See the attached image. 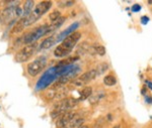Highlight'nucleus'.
<instances>
[{
    "label": "nucleus",
    "mask_w": 152,
    "mask_h": 128,
    "mask_svg": "<svg viewBox=\"0 0 152 128\" xmlns=\"http://www.w3.org/2000/svg\"><path fill=\"white\" fill-rule=\"evenodd\" d=\"M80 38H81V33H78V31H74L73 33H71L70 35H68L62 41L61 45H59L54 50V56L56 58H64V56H67L73 51V48H75L76 43H78V40Z\"/></svg>",
    "instance_id": "nucleus-1"
},
{
    "label": "nucleus",
    "mask_w": 152,
    "mask_h": 128,
    "mask_svg": "<svg viewBox=\"0 0 152 128\" xmlns=\"http://www.w3.org/2000/svg\"><path fill=\"white\" fill-rule=\"evenodd\" d=\"M52 1H41L39 4H37L33 12L24 19V26L26 27L37 22L44 14L49 11V9L52 7Z\"/></svg>",
    "instance_id": "nucleus-2"
},
{
    "label": "nucleus",
    "mask_w": 152,
    "mask_h": 128,
    "mask_svg": "<svg viewBox=\"0 0 152 128\" xmlns=\"http://www.w3.org/2000/svg\"><path fill=\"white\" fill-rule=\"evenodd\" d=\"M78 103V100L72 99V98H65V99L61 100L60 102L54 105L53 110L51 111V117L56 119L59 118L62 114L68 112L69 110L73 109Z\"/></svg>",
    "instance_id": "nucleus-3"
},
{
    "label": "nucleus",
    "mask_w": 152,
    "mask_h": 128,
    "mask_svg": "<svg viewBox=\"0 0 152 128\" xmlns=\"http://www.w3.org/2000/svg\"><path fill=\"white\" fill-rule=\"evenodd\" d=\"M49 24H43V25L39 26L36 29H34L31 33H26L23 38H19V40L18 43L20 45H31V43H36V40H38L39 38H41L43 35H45L47 33V29H48Z\"/></svg>",
    "instance_id": "nucleus-4"
},
{
    "label": "nucleus",
    "mask_w": 152,
    "mask_h": 128,
    "mask_svg": "<svg viewBox=\"0 0 152 128\" xmlns=\"http://www.w3.org/2000/svg\"><path fill=\"white\" fill-rule=\"evenodd\" d=\"M38 45L36 43H31V45H28L23 48H21L16 55L14 56V61L16 63H24V61H28L29 59L33 56L34 54L36 53V51L38 50Z\"/></svg>",
    "instance_id": "nucleus-5"
},
{
    "label": "nucleus",
    "mask_w": 152,
    "mask_h": 128,
    "mask_svg": "<svg viewBox=\"0 0 152 128\" xmlns=\"http://www.w3.org/2000/svg\"><path fill=\"white\" fill-rule=\"evenodd\" d=\"M46 65H47V60L45 56H41V58L36 59L35 61H33L31 63H29L26 67V71H28V75L31 77H36L39 74L43 72V70L45 69Z\"/></svg>",
    "instance_id": "nucleus-6"
},
{
    "label": "nucleus",
    "mask_w": 152,
    "mask_h": 128,
    "mask_svg": "<svg viewBox=\"0 0 152 128\" xmlns=\"http://www.w3.org/2000/svg\"><path fill=\"white\" fill-rule=\"evenodd\" d=\"M97 77L96 75V72H95V70H90L88 71V72L82 74L80 77H78L77 79H75V80H73V84L76 86H83L85 85V84H87L88 82H90V81L94 80L95 78Z\"/></svg>",
    "instance_id": "nucleus-7"
},
{
    "label": "nucleus",
    "mask_w": 152,
    "mask_h": 128,
    "mask_svg": "<svg viewBox=\"0 0 152 128\" xmlns=\"http://www.w3.org/2000/svg\"><path fill=\"white\" fill-rule=\"evenodd\" d=\"M15 7L16 6H6L5 8L0 11V21L2 23L11 22L13 19H15V17H14V9H15Z\"/></svg>",
    "instance_id": "nucleus-8"
},
{
    "label": "nucleus",
    "mask_w": 152,
    "mask_h": 128,
    "mask_svg": "<svg viewBox=\"0 0 152 128\" xmlns=\"http://www.w3.org/2000/svg\"><path fill=\"white\" fill-rule=\"evenodd\" d=\"M76 113L72 112V111H68L62 114L60 117L57 118V122H56V126L58 128H64L66 125L69 123L71 120L73 119V117L75 116Z\"/></svg>",
    "instance_id": "nucleus-9"
},
{
    "label": "nucleus",
    "mask_w": 152,
    "mask_h": 128,
    "mask_svg": "<svg viewBox=\"0 0 152 128\" xmlns=\"http://www.w3.org/2000/svg\"><path fill=\"white\" fill-rule=\"evenodd\" d=\"M78 25H79V24H78L77 22L72 24V25H70L69 27L66 29V30H64L63 33H61L60 34H59V35H57V38H56V43L64 40V39L67 38L68 35H70L71 33H73V30H75V29L78 27Z\"/></svg>",
    "instance_id": "nucleus-10"
},
{
    "label": "nucleus",
    "mask_w": 152,
    "mask_h": 128,
    "mask_svg": "<svg viewBox=\"0 0 152 128\" xmlns=\"http://www.w3.org/2000/svg\"><path fill=\"white\" fill-rule=\"evenodd\" d=\"M56 38H57V35H51L48 38H45L42 41L41 45L38 46V51L46 50V48H50L51 46H53L56 43Z\"/></svg>",
    "instance_id": "nucleus-11"
},
{
    "label": "nucleus",
    "mask_w": 152,
    "mask_h": 128,
    "mask_svg": "<svg viewBox=\"0 0 152 128\" xmlns=\"http://www.w3.org/2000/svg\"><path fill=\"white\" fill-rule=\"evenodd\" d=\"M83 122H84V119L82 117H80L78 114H75L73 119L64 128H79L80 126L83 125Z\"/></svg>",
    "instance_id": "nucleus-12"
},
{
    "label": "nucleus",
    "mask_w": 152,
    "mask_h": 128,
    "mask_svg": "<svg viewBox=\"0 0 152 128\" xmlns=\"http://www.w3.org/2000/svg\"><path fill=\"white\" fill-rule=\"evenodd\" d=\"M34 8H35V2L34 1L28 0V1L24 2L23 8V17H21V18H26V17L33 12Z\"/></svg>",
    "instance_id": "nucleus-13"
},
{
    "label": "nucleus",
    "mask_w": 152,
    "mask_h": 128,
    "mask_svg": "<svg viewBox=\"0 0 152 128\" xmlns=\"http://www.w3.org/2000/svg\"><path fill=\"white\" fill-rule=\"evenodd\" d=\"M66 20V17L64 16H60L59 18L57 19L56 21H54V22H52L50 24V25L48 26V29H47V33L46 34H49L50 33H52V31L54 30H57V29L60 27L61 25H63V23L65 22Z\"/></svg>",
    "instance_id": "nucleus-14"
},
{
    "label": "nucleus",
    "mask_w": 152,
    "mask_h": 128,
    "mask_svg": "<svg viewBox=\"0 0 152 128\" xmlns=\"http://www.w3.org/2000/svg\"><path fill=\"white\" fill-rule=\"evenodd\" d=\"M91 48H92V46H90L87 43H85L84 41V43H80V45L78 46L77 50H76V54L79 55V56L80 55H85V54L89 53Z\"/></svg>",
    "instance_id": "nucleus-15"
},
{
    "label": "nucleus",
    "mask_w": 152,
    "mask_h": 128,
    "mask_svg": "<svg viewBox=\"0 0 152 128\" xmlns=\"http://www.w3.org/2000/svg\"><path fill=\"white\" fill-rule=\"evenodd\" d=\"M92 94V88L91 87H84L81 91V93H80V97L78 101H84L88 99V98L91 96Z\"/></svg>",
    "instance_id": "nucleus-16"
},
{
    "label": "nucleus",
    "mask_w": 152,
    "mask_h": 128,
    "mask_svg": "<svg viewBox=\"0 0 152 128\" xmlns=\"http://www.w3.org/2000/svg\"><path fill=\"white\" fill-rule=\"evenodd\" d=\"M24 19L26 18H20L18 21H16L15 25L13 26V28H12V33L15 34V33H21V31L24 29Z\"/></svg>",
    "instance_id": "nucleus-17"
},
{
    "label": "nucleus",
    "mask_w": 152,
    "mask_h": 128,
    "mask_svg": "<svg viewBox=\"0 0 152 128\" xmlns=\"http://www.w3.org/2000/svg\"><path fill=\"white\" fill-rule=\"evenodd\" d=\"M104 92H102V91H100V92H96L95 94H91V96H90L88 99H89L90 103L91 104H95V103H97L99 101L102 99V98L104 97Z\"/></svg>",
    "instance_id": "nucleus-18"
},
{
    "label": "nucleus",
    "mask_w": 152,
    "mask_h": 128,
    "mask_svg": "<svg viewBox=\"0 0 152 128\" xmlns=\"http://www.w3.org/2000/svg\"><path fill=\"white\" fill-rule=\"evenodd\" d=\"M104 85H107V86H114V85H116V83H117V79L115 76H112V75L105 76L104 79Z\"/></svg>",
    "instance_id": "nucleus-19"
},
{
    "label": "nucleus",
    "mask_w": 152,
    "mask_h": 128,
    "mask_svg": "<svg viewBox=\"0 0 152 128\" xmlns=\"http://www.w3.org/2000/svg\"><path fill=\"white\" fill-rule=\"evenodd\" d=\"M107 68H109V66H107L105 63H102V64H99V65L97 66V68L95 69V72H96V75H97V76L102 75V73H104L105 71L107 70Z\"/></svg>",
    "instance_id": "nucleus-20"
},
{
    "label": "nucleus",
    "mask_w": 152,
    "mask_h": 128,
    "mask_svg": "<svg viewBox=\"0 0 152 128\" xmlns=\"http://www.w3.org/2000/svg\"><path fill=\"white\" fill-rule=\"evenodd\" d=\"M94 48L95 54H97V55H99V56H102L105 55V48H104V46L96 45V46H94Z\"/></svg>",
    "instance_id": "nucleus-21"
},
{
    "label": "nucleus",
    "mask_w": 152,
    "mask_h": 128,
    "mask_svg": "<svg viewBox=\"0 0 152 128\" xmlns=\"http://www.w3.org/2000/svg\"><path fill=\"white\" fill-rule=\"evenodd\" d=\"M60 16H61V13H60V11H59V10H54V11L51 12L50 14H49V18H50V20L52 21V22L57 20Z\"/></svg>",
    "instance_id": "nucleus-22"
},
{
    "label": "nucleus",
    "mask_w": 152,
    "mask_h": 128,
    "mask_svg": "<svg viewBox=\"0 0 152 128\" xmlns=\"http://www.w3.org/2000/svg\"><path fill=\"white\" fill-rule=\"evenodd\" d=\"M58 4H59V6L60 7H71V6H73L75 4V1H59L58 2Z\"/></svg>",
    "instance_id": "nucleus-23"
},
{
    "label": "nucleus",
    "mask_w": 152,
    "mask_h": 128,
    "mask_svg": "<svg viewBox=\"0 0 152 128\" xmlns=\"http://www.w3.org/2000/svg\"><path fill=\"white\" fill-rule=\"evenodd\" d=\"M14 17H15V19L23 17V8H21L20 5H18L14 9Z\"/></svg>",
    "instance_id": "nucleus-24"
},
{
    "label": "nucleus",
    "mask_w": 152,
    "mask_h": 128,
    "mask_svg": "<svg viewBox=\"0 0 152 128\" xmlns=\"http://www.w3.org/2000/svg\"><path fill=\"white\" fill-rule=\"evenodd\" d=\"M141 10V5H139V4H135V5L132 6V11L133 12H138Z\"/></svg>",
    "instance_id": "nucleus-25"
},
{
    "label": "nucleus",
    "mask_w": 152,
    "mask_h": 128,
    "mask_svg": "<svg viewBox=\"0 0 152 128\" xmlns=\"http://www.w3.org/2000/svg\"><path fill=\"white\" fill-rule=\"evenodd\" d=\"M148 21H149V17H147V16H142L141 17V22L143 24H146Z\"/></svg>",
    "instance_id": "nucleus-26"
},
{
    "label": "nucleus",
    "mask_w": 152,
    "mask_h": 128,
    "mask_svg": "<svg viewBox=\"0 0 152 128\" xmlns=\"http://www.w3.org/2000/svg\"><path fill=\"white\" fill-rule=\"evenodd\" d=\"M145 100L149 103V104H152V98H151V97H148V96H146Z\"/></svg>",
    "instance_id": "nucleus-27"
},
{
    "label": "nucleus",
    "mask_w": 152,
    "mask_h": 128,
    "mask_svg": "<svg viewBox=\"0 0 152 128\" xmlns=\"http://www.w3.org/2000/svg\"><path fill=\"white\" fill-rule=\"evenodd\" d=\"M145 83H146V85H147V86H148V87H149V88H150V89L152 90V83L150 82V81H146V82H145Z\"/></svg>",
    "instance_id": "nucleus-28"
},
{
    "label": "nucleus",
    "mask_w": 152,
    "mask_h": 128,
    "mask_svg": "<svg viewBox=\"0 0 152 128\" xmlns=\"http://www.w3.org/2000/svg\"><path fill=\"white\" fill-rule=\"evenodd\" d=\"M79 128H88V127L86 126V125H82V126H80Z\"/></svg>",
    "instance_id": "nucleus-29"
},
{
    "label": "nucleus",
    "mask_w": 152,
    "mask_h": 128,
    "mask_svg": "<svg viewBox=\"0 0 152 128\" xmlns=\"http://www.w3.org/2000/svg\"><path fill=\"white\" fill-rule=\"evenodd\" d=\"M119 127H120V126H115L114 128H119Z\"/></svg>",
    "instance_id": "nucleus-30"
}]
</instances>
